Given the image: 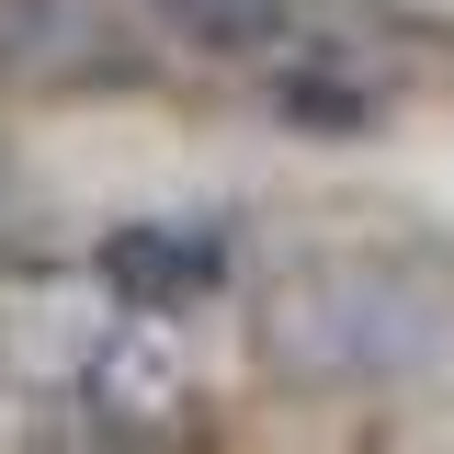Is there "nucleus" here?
I'll list each match as a JSON object with an SVG mask.
<instances>
[{"label":"nucleus","instance_id":"nucleus-1","mask_svg":"<svg viewBox=\"0 0 454 454\" xmlns=\"http://www.w3.org/2000/svg\"><path fill=\"white\" fill-rule=\"evenodd\" d=\"M443 330H454L443 284H420L409 262H375V250L295 262L262 295V352H273L295 387H387L409 364H432Z\"/></svg>","mask_w":454,"mask_h":454},{"label":"nucleus","instance_id":"nucleus-2","mask_svg":"<svg viewBox=\"0 0 454 454\" xmlns=\"http://www.w3.org/2000/svg\"><path fill=\"white\" fill-rule=\"evenodd\" d=\"M103 262H114V284H125L148 318H170V307H193V295L227 273V216H148V227H125Z\"/></svg>","mask_w":454,"mask_h":454},{"label":"nucleus","instance_id":"nucleus-3","mask_svg":"<svg viewBox=\"0 0 454 454\" xmlns=\"http://www.w3.org/2000/svg\"><path fill=\"white\" fill-rule=\"evenodd\" d=\"M80 46H125L103 0H0V68L12 80H91Z\"/></svg>","mask_w":454,"mask_h":454}]
</instances>
